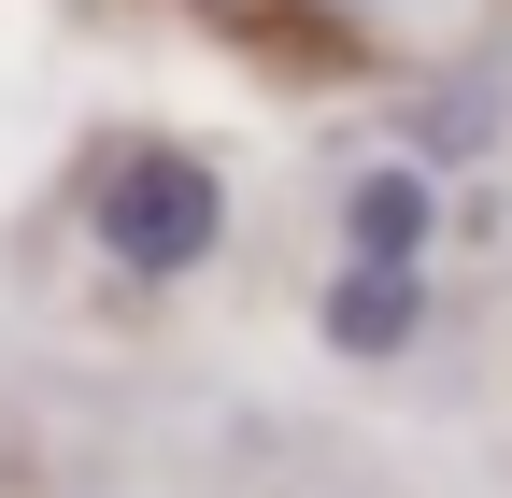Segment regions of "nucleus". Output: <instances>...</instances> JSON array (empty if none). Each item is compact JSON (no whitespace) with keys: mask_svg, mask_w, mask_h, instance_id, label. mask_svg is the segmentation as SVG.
<instances>
[{"mask_svg":"<svg viewBox=\"0 0 512 498\" xmlns=\"http://www.w3.org/2000/svg\"><path fill=\"white\" fill-rule=\"evenodd\" d=\"M413 328H427V285H413V271L342 257V285H328V342H342V356H399Z\"/></svg>","mask_w":512,"mask_h":498,"instance_id":"obj_3","label":"nucleus"},{"mask_svg":"<svg viewBox=\"0 0 512 498\" xmlns=\"http://www.w3.org/2000/svg\"><path fill=\"white\" fill-rule=\"evenodd\" d=\"M228 15H242V0H228Z\"/></svg>","mask_w":512,"mask_h":498,"instance_id":"obj_4","label":"nucleus"},{"mask_svg":"<svg viewBox=\"0 0 512 498\" xmlns=\"http://www.w3.org/2000/svg\"><path fill=\"white\" fill-rule=\"evenodd\" d=\"M86 214H100V257L114 271L171 285V271H200L214 242H228V185H214V157H185V143H128Z\"/></svg>","mask_w":512,"mask_h":498,"instance_id":"obj_1","label":"nucleus"},{"mask_svg":"<svg viewBox=\"0 0 512 498\" xmlns=\"http://www.w3.org/2000/svg\"><path fill=\"white\" fill-rule=\"evenodd\" d=\"M427 171H356L342 185V257H370V271H413L427 257Z\"/></svg>","mask_w":512,"mask_h":498,"instance_id":"obj_2","label":"nucleus"}]
</instances>
